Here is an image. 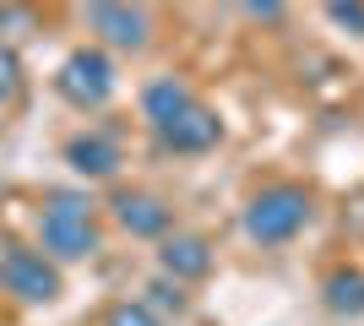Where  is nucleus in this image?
Listing matches in <instances>:
<instances>
[{
    "instance_id": "nucleus-9",
    "label": "nucleus",
    "mask_w": 364,
    "mask_h": 326,
    "mask_svg": "<svg viewBox=\"0 0 364 326\" xmlns=\"http://www.w3.org/2000/svg\"><path fill=\"white\" fill-rule=\"evenodd\" d=\"M65 163H71L82 180H114L120 174V147L104 136V131H76L65 141Z\"/></svg>"
},
{
    "instance_id": "nucleus-1",
    "label": "nucleus",
    "mask_w": 364,
    "mask_h": 326,
    "mask_svg": "<svg viewBox=\"0 0 364 326\" xmlns=\"http://www.w3.org/2000/svg\"><path fill=\"white\" fill-rule=\"evenodd\" d=\"M104 234H98V212L82 190H55L38 212V250H44L55 266H71V261H87L98 256Z\"/></svg>"
},
{
    "instance_id": "nucleus-3",
    "label": "nucleus",
    "mask_w": 364,
    "mask_h": 326,
    "mask_svg": "<svg viewBox=\"0 0 364 326\" xmlns=\"http://www.w3.org/2000/svg\"><path fill=\"white\" fill-rule=\"evenodd\" d=\"M65 288L60 266L33 245H6L0 250V294L22 299V305H55Z\"/></svg>"
},
{
    "instance_id": "nucleus-6",
    "label": "nucleus",
    "mask_w": 364,
    "mask_h": 326,
    "mask_svg": "<svg viewBox=\"0 0 364 326\" xmlns=\"http://www.w3.org/2000/svg\"><path fill=\"white\" fill-rule=\"evenodd\" d=\"M109 217H114L131 239H164L168 223H174L168 202L152 196V190H114V196H109Z\"/></svg>"
},
{
    "instance_id": "nucleus-12",
    "label": "nucleus",
    "mask_w": 364,
    "mask_h": 326,
    "mask_svg": "<svg viewBox=\"0 0 364 326\" xmlns=\"http://www.w3.org/2000/svg\"><path fill=\"white\" fill-rule=\"evenodd\" d=\"M147 310H174L180 315L185 310V283H174V278H158V283H147V299H141Z\"/></svg>"
},
{
    "instance_id": "nucleus-11",
    "label": "nucleus",
    "mask_w": 364,
    "mask_h": 326,
    "mask_svg": "<svg viewBox=\"0 0 364 326\" xmlns=\"http://www.w3.org/2000/svg\"><path fill=\"white\" fill-rule=\"evenodd\" d=\"M321 294H326V310L332 315H364V272L359 266H337Z\"/></svg>"
},
{
    "instance_id": "nucleus-10",
    "label": "nucleus",
    "mask_w": 364,
    "mask_h": 326,
    "mask_svg": "<svg viewBox=\"0 0 364 326\" xmlns=\"http://www.w3.org/2000/svg\"><path fill=\"white\" fill-rule=\"evenodd\" d=\"M191 104H196V93H191L180 77H158V82H147V87H141V114H147L152 131H158V125H168L180 109H191Z\"/></svg>"
},
{
    "instance_id": "nucleus-14",
    "label": "nucleus",
    "mask_w": 364,
    "mask_h": 326,
    "mask_svg": "<svg viewBox=\"0 0 364 326\" xmlns=\"http://www.w3.org/2000/svg\"><path fill=\"white\" fill-rule=\"evenodd\" d=\"M16 93H22V65H16V55L6 44H0V109L16 104Z\"/></svg>"
},
{
    "instance_id": "nucleus-8",
    "label": "nucleus",
    "mask_w": 364,
    "mask_h": 326,
    "mask_svg": "<svg viewBox=\"0 0 364 326\" xmlns=\"http://www.w3.org/2000/svg\"><path fill=\"white\" fill-rule=\"evenodd\" d=\"M158 266H164V278H174V283H201L213 272V245H207L201 234H164Z\"/></svg>"
},
{
    "instance_id": "nucleus-7",
    "label": "nucleus",
    "mask_w": 364,
    "mask_h": 326,
    "mask_svg": "<svg viewBox=\"0 0 364 326\" xmlns=\"http://www.w3.org/2000/svg\"><path fill=\"white\" fill-rule=\"evenodd\" d=\"M218 136H223V120L201 98L191 109H180L168 125H158V141H164L168 153H207V147H218Z\"/></svg>"
},
{
    "instance_id": "nucleus-16",
    "label": "nucleus",
    "mask_w": 364,
    "mask_h": 326,
    "mask_svg": "<svg viewBox=\"0 0 364 326\" xmlns=\"http://www.w3.org/2000/svg\"><path fill=\"white\" fill-rule=\"evenodd\" d=\"M250 6V16H261V22H277L283 16V0H245Z\"/></svg>"
},
{
    "instance_id": "nucleus-2",
    "label": "nucleus",
    "mask_w": 364,
    "mask_h": 326,
    "mask_svg": "<svg viewBox=\"0 0 364 326\" xmlns=\"http://www.w3.org/2000/svg\"><path fill=\"white\" fill-rule=\"evenodd\" d=\"M245 234L256 239V245H289L294 234L310 223V190L304 185H267V190H256L250 202H245Z\"/></svg>"
},
{
    "instance_id": "nucleus-13",
    "label": "nucleus",
    "mask_w": 364,
    "mask_h": 326,
    "mask_svg": "<svg viewBox=\"0 0 364 326\" xmlns=\"http://www.w3.org/2000/svg\"><path fill=\"white\" fill-rule=\"evenodd\" d=\"M104 326H164V321H158V310H147L141 299H125V305H109Z\"/></svg>"
},
{
    "instance_id": "nucleus-4",
    "label": "nucleus",
    "mask_w": 364,
    "mask_h": 326,
    "mask_svg": "<svg viewBox=\"0 0 364 326\" xmlns=\"http://www.w3.org/2000/svg\"><path fill=\"white\" fill-rule=\"evenodd\" d=\"M55 93L71 109H82V114H87V109H104L109 98H114V65H109V55L92 49V44L71 49L60 60V71H55Z\"/></svg>"
},
{
    "instance_id": "nucleus-5",
    "label": "nucleus",
    "mask_w": 364,
    "mask_h": 326,
    "mask_svg": "<svg viewBox=\"0 0 364 326\" xmlns=\"http://www.w3.org/2000/svg\"><path fill=\"white\" fill-rule=\"evenodd\" d=\"M87 28L104 38L109 49H125V55H136L147 49V11H141L136 0H87Z\"/></svg>"
},
{
    "instance_id": "nucleus-15",
    "label": "nucleus",
    "mask_w": 364,
    "mask_h": 326,
    "mask_svg": "<svg viewBox=\"0 0 364 326\" xmlns=\"http://www.w3.org/2000/svg\"><path fill=\"white\" fill-rule=\"evenodd\" d=\"M326 11H332V22H343V28L364 33V0H332Z\"/></svg>"
}]
</instances>
